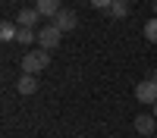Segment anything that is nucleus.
I'll return each instance as SVG.
<instances>
[{
    "mask_svg": "<svg viewBox=\"0 0 157 138\" xmlns=\"http://www.w3.org/2000/svg\"><path fill=\"white\" fill-rule=\"evenodd\" d=\"M116 3V0H91V6H94V9H110Z\"/></svg>",
    "mask_w": 157,
    "mask_h": 138,
    "instance_id": "nucleus-13",
    "label": "nucleus"
},
{
    "mask_svg": "<svg viewBox=\"0 0 157 138\" xmlns=\"http://www.w3.org/2000/svg\"><path fill=\"white\" fill-rule=\"evenodd\" d=\"M16 41H19V44H35V41H38V32H35V28H19Z\"/></svg>",
    "mask_w": 157,
    "mask_h": 138,
    "instance_id": "nucleus-10",
    "label": "nucleus"
},
{
    "mask_svg": "<svg viewBox=\"0 0 157 138\" xmlns=\"http://www.w3.org/2000/svg\"><path fill=\"white\" fill-rule=\"evenodd\" d=\"M16 35H19L16 22H3V25H0V38H3V41H16Z\"/></svg>",
    "mask_w": 157,
    "mask_h": 138,
    "instance_id": "nucleus-9",
    "label": "nucleus"
},
{
    "mask_svg": "<svg viewBox=\"0 0 157 138\" xmlns=\"http://www.w3.org/2000/svg\"><path fill=\"white\" fill-rule=\"evenodd\" d=\"M151 79H154V82H157V72H154V75H151Z\"/></svg>",
    "mask_w": 157,
    "mask_h": 138,
    "instance_id": "nucleus-15",
    "label": "nucleus"
},
{
    "mask_svg": "<svg viewBox=\"0 0 157 138\" xmlns=\"http://www.w3.org/2000/svg\"><path fill=\"white\" fill-rule=\"evenodd\" d=\"M38 19H41L38 9H19V28H35Z\"/></svg>",
    "mask_w": 157,
    "mask_h": 138,
    "instance_id": "nucleus-7",
    "label": "nucleus"
},
{
    "mask_svg": "<svg viewBox=\"0 0 157 138\" xmlns=\"http://www.w3.org/2000/svg\"><path fill=\"white\" fill-rule=\"evenodd\" d=\"M151 9H154V16H157V3H154V6H151Z\"/></svg>",
    "mask_w": 157,
    "mask_h": 138,
    "instance_id": "nucleus-14",
    "label": "nucleus"
},
{
    "mask_svg": "<svg viewBox=\"0 0 157 138\" xmlns=\"http://www.w3.org/2000/svg\"><path fill=\"white\" fill-rule=\"evenodd\" d=\"M145 38H148V41H151V44H157V16L145 22Z\"/></svg>",
    "mask_w": 157,
    "mask_h": 138,
    "instance_id": "nucleus-11",
    "label": "nucleus"
},
{
    "mask_svg": "<svg viewBox=\"0 0 157 138\" xmlns=\"http://www.w3.org/2000/svg\"><path fill=\"white\" fill-rule=\"evenodd\" d=\"M107 13H110L113 19H126V13H129V9H126V3H120V0H116V3H113Z\"/></svg>",
    "mask_w": 157,
    "mask_h": 138,
    "instance_id": "nucleus-12",
    "label": "nucleus"
},
{
    "mask_svg": "<svg viewBox=\"0 0 157 138\" xmlns=\"http://www.w3.org/2000/svg\"><path fill=\"white\" fill-rule=\"evenodd\" d=\"M60 41H63V32L57 28L54 22H50V25H44V28L38 32V47H41V50H47V54H50L54 47H60Z\"/></svg>",
    "mask_w": 157,
    "mask_h": 138,
    "instance_id": "nucleus-2",
    "label": "nucleus"
},
{
    "mask_svg": "<svg viewBox=\"0 0 157 138\" xmlns=\"http://www.w3.org/2000/svg\"><path fill=\"white\" fill-rule=\"evenodd\" d=\"M154 116H157V104H154Z\"/></svg>",
    "mask_w": 157,
    "mask_h": 138,
    "instance_id": "nucleus-16",
    "label": "nucleus"
},
{
    "mask_svg": "<svg viewBox=\"0 0 157 138\" xmlns=\"http://www.w3.org/2000/svg\"><path fill=\"white\" fill-rule=\"evenodd\" d=\"M120 3H129V0H120Z\"/></svg>",
    "mask_w": 157,
    "mask_h": 138,
    "instance_id": "nucleus-17",
    "label": "nucleus"
},
{
    "mask_svg": "<svg viewBox=\"0 0 157 138\" xmlns=\"http://www.w3.org/2000/svg\"><path fill=\"white\" fill-rule=\"evenodd\" d=\"M54 25H57L60 32H72L75 25H78V19H75V13H72V9H60L57 16H54Z\"/></svg>",
    "mask_w": 157,
    "mask_h": 138,
    "instance_id": "nucleus-5",
    "label": "nucleus"
},
{
    "mask_svg": "<svg viewBox=\"0 0 157 138\" xmlns=\"http://www.w3.org/2000/svg\"><path fill=\"white\" fill-rule=\"evenodd\" d=\"M16 88H19V94H35V91H38V79H35V75H25V72H22Z\"/></svg>",
    "mask_w": 157,
    "mask_h": 138,
    "instance_id": "nucleus-8",
    "label": "nucleus"
},
{
    "mask_svg": "<svg viewBox=\"0 0 157 138\" xmlns=\"http://www.w3.org/2000/svg\"><path fill=\"white\" fill-rule=\"evenodd\" d=\"M35 9L41 13V19H54L63 6H60V0H38V3H35Z\"/></svg>",
    "mask_w": 157,
    "mask_h": 138,
    "instance_id": "nucleus-6",
    "label": "nucleus"
},
{
    "mask_svg": "<svg viewBox=\"0 0 157 138\" xmlns=\"http://www.w3.org/2000/svg\"><path fill=\"white\" fill-rule=\"evenodd\" d=\"M47 63H50V57H47V50H29L22 60H19V66H22V72L25 75H38V72H44L47 69Z\"/></svg>",
    "mask_w": 157,
    "mask_h": 138,
    "instance_id": "nucleus-1",
    "label": "nucleus"
},
{
    "mask_svg": "<svg viewBox=\"0 0 157 138\" xmlns=\"http://www.w3.org/2000/svg\"><path fill=\"white\" fill-rule=\"evenodd\" d=\"M135 97L141 100V104H157V82L154 79H145V82H138L135 85Z\"/></svg>",
    "mask_w": 157,
    "mask_h": 138,
    "instance_id": "nucleus-3",
    "label": "nucleus"
},
{
    "mask_svg": "<svg viewBox=\"0 0 157 138\" xmlns=\"http://www.w3.org/2000/svg\"><path fill=\"white\" fill-rule=\"evenodd\" d=\"M154 125H157V116H154V113H138V116H135V132H138L141 138H151V135H154Z\"/></svg>",
    "mask_w": 157,
    "mask_h": 138,
    "instance_id": "nucleus-4",
    "label": "nucleus"
}]
</instances>
